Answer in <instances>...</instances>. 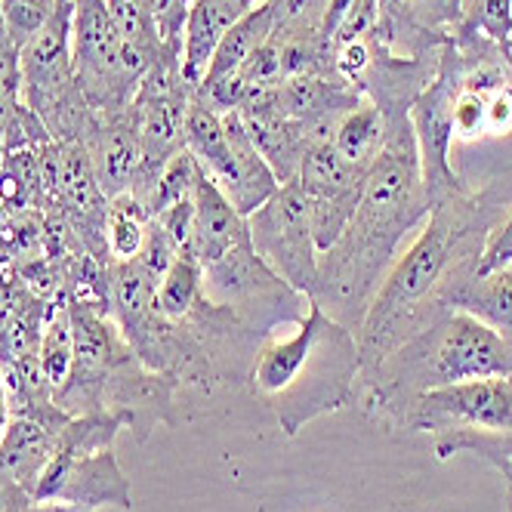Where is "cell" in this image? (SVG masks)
Masks as SVG:
<instances>
[{
    "mask_svg": "<svg viewBox=\"0 0 512 512\" xmlns=\"http://www.w3.org/2000/svg\"><path fill=\"white\" fill-rule=\"evenodd\" d=\"M71 62L81 96L105 115L130 108L152 56L121 38L105 0H71Z\"/></svg>",
    "mask_w": 512,
    "mask_h": 512,
    "instance_id": "6",
    "label": "cell"
},
{
    "mask_svg": "<svg viewBox=\"0 0 512 512\" xmlns=\"http://www.w3.org/2000/svg\"><path fill=\"white\" fill-rule=\"evenodd\" d=\"M22 102L41 118L47 133L59 142H84L96 124V112L78 90L71 62V4L47 19L31 41L19 47Z\"/></svg>",
    "mask_w": 512,
    "mask_h": 512,
    "instance_id": "5",
    "label": "cell"
},
{
    "mask_svg": "<svg viewBox=\"0 0 512 512\" xmlns=\"http://www.w3.org/2000/svg\"><path fill=\"white\" fill-rule=\"evenodd\" d=\"M247 229L260 260L297 294L312 297L318 284V247L312 238L309 195L297 182H284L260 210L250 213Z\"/></svg>",
    "mask_w": 512,
    "mask_h": 512,
    "instance_id": "8",
    "label": "cell"
},
{
    "mask_svg": "<svg viewBox=\"0 0 512 512\" xmlns=\"http://www.w3.org/2000/svg\"><path fill=\"white\" fill-rule=\"evenodd\" d=\"M244 244H253L247 216H241L232 207V201L223 195V189L207 173H201L195 189V223H192L189 253L201 266H210L219 256H226L229 250Z\"/></svg>",
    "mask_w": 512,
    "mask_h": 512,
    "instance_id": "12",
    "label": "cell"
},
{
    "mask_svg": "<svg viewBox=\"0 0 512 512\" xmlns=\"http://www.w3.org/2000/svg\"><path fill=\"white\" fill-rule=\"evenodd\" d=\"M256 4V0H192L182 25V81L195 93L204 84L213 50L223 34Z\"/></svg>",
    "mask_w": 512,
    "mask_h": 512,
    "instance_id": "13",
    "label": "cell"
},
{
    "mask_svg": "<svg viewBox=\"0 0 512 512\" xmlns=\"http://www.w3.org/2000/svg\"><path fill=\"white\" fill-rule=\"evenodd\" d=\"M386 145V115L383 108L364 102L340 118L334 133V149L355 167L371 170Z\"/></svg>",
    "mask_w": 512,
    "mask_h": 512,
    "instance_id": "17",
    "label": "cell"
},
{
    "mask_svg": "<svg viewBox=\"0 0 512 512\" xmlns=\"http://www.w3.org/2000/svg\"><path fill=\"white\" fill-rule=\"evenodd\" d=\"M334 65H337V71L349 84L361 81L364 71L371 68V47H368V41H349V44L337 47Z\"/></svg>",
    "mask_w": 512,
    "mask_h": 512,
    "instance_id": "26",
    "label": "cell"
},
{
    "mask_svg": "<svg viewBox=\"0 0 512 512\" xmlns=\"http://www.w3.org/2000/svg\"><path fill=\"white\" fill-rule=\"evenodd\" d=\"M497 213H506V207L469 201L466 192L429 210L426 226L405 253L395 256L355 331L361 380L371 377L401 343L448 312L438 297L460 272L475 269Z\"/></svg>",
    "mask_w": 512,
    "mask_h": 512,
    "instance_id": "2",
    "label": "cell"
},
{
    "mask_svg": "<svg viewBox=\"0 0 512 512\" xmlns=\"http://www.w3.org/2000/svg\"><path fill=\"white\" fill-rule=\"evenodd\" d=\"M457 71H451V59L445 62L442 75H438L414 102V142H417V158H420V173H423V189L429 210L442 204L454 195H463V182L457 179L451 167V145H454V99L460 90Z\"/></svg>",
    "mask_w": 512,
    "mask_h": 512,
    "instance_id": "9",
    "label": "cell"
},
{
    "mask_svg": "<svg viewBox=\"0 0 512 512\" xmlns=\"http://www.w3.org/2000/svg\"><path fill=\"white\" fill-rule=\"evenodd\" d=\"M10 420H13V405H10V392H7V383H4V371H0V438H4Z\"/></svg>",
    "mask_w": 512,
    "mask_h": 512,
    "instance_id": "28",
    "label": "cell"
},
{
    "mask_svg": "<svg viewBox=\"0 0 512 512\" xmlns=\"http://www.w3.org/2000/svg\"><path fill=\"white\" fill-rule=\"evenodd\" d=\"M512 133V90L497 87L488 96V112H485V136H506Z\"/></svg>",
    "mask_w": 512,
    "mask_h": 512,
    "instance_id": "27",
    "label": "cell"
},
{
    "mask_svg": "<svg viewBox=\"0 0 512 512\" xmlns=\"http://www.w3.org/2000/svg\"><path fill=\"white\" fill-rule=\"evenodd\" d=\"M201 164L195 161V155L189 149H179L161 170L155 189L145 201V210L152 216L164 213L167 207L173 204H182V201H192L195 198V189H198V179H201Z\"/></svg>",
    "mask_w": 512,
    "mask_h": 512,
    "instance_id": "21",
    "label": "cell"
},
{
    "mask_svg": "<svg viewBox=\"0 0 512 512\" xmlns=\"http://www.w3.org/2000/svg\"><path fill=\"white\" fill-rule=\"evenodd\" d=\"M488 377H512V343L475 315L448 309L364 377V408L392 423L420 392Z\"/></svg>",
    "mask_w": 512,
    "mask_h": 512,
    "instance_id": "4",
    "label": "cell"
},
{
    "mask_svg": "<svg viewBox=\"0 0 512 512\" xmlns=\"http://www.w3.org/2000/svg\"><path fill=\"white\" fill-rule=\"evenodd\" d=\"M204 297V272L201 263L189 250H182L176 256V263L167 269V275L158 284V294H155V309L170 318L179 321L186 318Z\"/></svg>",
    "mask_w": 512,
    "mask_h": 512,
    "instance_id": "19",
    "label": "cell"
},
{
    "mask_svg": "<svg viewBox=\"0 0 512 512\" xmlns=\"http://www.w3.org/2000/svg\"><path fill=\"white\" fill-rule=\"evenodd\" d=\"M429 216L417 142L408 118L386 121V145L364 176L358 207L331 250L318 256L312 303L346 327L368 312L405 235Z\"/></svg>",
    "mask_w": 512,
    "mask_h": 512,
    "instance_id": "1",
    "label": "cell"
},
{
    "mask_svg": "<svg viewBox=\"0 0 512 512\" xmlns=\"http://www.w3.org/2000/svg\"><path fill=\"white\" fill-rule=\"evenodd\" d=\"M361 380L355 331L309 300L294 331L272 327L256 349L250 383L266 398L284 435H297L306 423L340 411Z\"/></svg>",
    "mask_w": 512,
    "mask_h": 512,
    "instance_id": "3",
    "label": "cell"
},
{
    "mask_svg": "<svg viewBox=\"0 0 512 512\" xmlns=\"http://www.w3.org/2000/svg\"><path fill=\"white\" fill-rule=\"evenodd\" d=\"M84 145L90 152L99 189L105 192V198L112 201L130 192L142 164V145L130 108H124V112H105V115L96 112V124L87 133Z\"/></svg>",
    "mask_w": 512,
    "mask_h": 512,
    "instance_id": "11",
    "label": "cell"
},
{
    "mask_svg": "<svg viewBox=\"0 0 512 512\" xmlns=\"http://www.w3.org/2000/svg\"><path fill=\"white\" fill-rule=\"evenodd\" d=\"M152 213L142 207L130 192L108 201V219H105V241H108V256L118 263H127L139 253L145 232H149Z\"/></svg>",
    "mask_w": 512,
    "mask_h": 512,
    "instance_id": "20",
    "label": "cell"
},
{
    "mask_svg": "<svg viewBox=\"0 0 512 512\" xmlns=\"http://www.w3.org/2000/svg\"><path fill=\"white\" fill-rule=\"evenodd\" d=\"M275 34V4L272 0H263V4H253L226 34L219 47L213 50V59H210V68L204 75V84L201 87H210L223 78H232L238 71L250 62V56L260 50L263 44L272 41ZM198 87V90H201Z\"/></svg>",
    "mask_w": 512,
    "mask_h": 512,
    "instance_id": "16",
    "label": "cell"
},
{
    "mask_svg": "<svg viewBox=\"0 0 512 512\" xmlns=\"http://www.w3.org/2000/svg\"><path fill=\"white\" fill-rule=\"evenodd\" d=\"M389 426L429 432L435 438L463 432L506 435L512 432V377L466 380L420 392L392 417Z\"/></svg>",
    "mask_w": 512,
    "mask_h": 512,
    "instance_id": "7",
    "label": "cell"
},
{
    "mask_svg": "<svg viewBox=\"0 0 512 512\" xmlns=\"http://www.w3.org/2000/svg\"><path fill=\"white\" fill-rule=\"evenodd\" d=\"M38 361L44 380L50 383L53 395L68 383L71 368H75V331H71V312L68 303L59 300L41 331V346H38Z\"/></svg>",
    "mask_w": 512,
    "mask_h": 512,
    "instance_id": "18",
    "label": "cell"
},
{
    "mask_svg": "<svg viewBox=\"0 0 512 512\" xmlns=\"http://www.w3.org/2000/svg\"><path fill=\"white\" fill-rule=\"evenodd\" d=\"M438 303L475 315L512 343V266L491 275H475V269H466L445 284Z\"/></svg>",
    "mask_w": 512,
    "mask_h": 512,
    "instance_id": "14",
    "label": "cell"
},
{
    "mask_svg": "<svg viewBox=\"0 0 512 512\" xmlns=\"http://www.w3.org/2000/svg\"><path fill=\"white\" fill-rule=\"evenodd\" d=\"M512 266V210L500 213V219L485 235V244L475 260V275H491Z\"/></svg>",
    "mask_w": 512,
    "mask_h": 512,
    "instance_id": "25",
    "label": "cell"
},
{
    "mask_svg": "<svg viewBox=\"0 0 512 512\" xmlns=\"http://www.w3.org/2000/svg\"><path fill=\"white\" fill-rule=\"evenodd\" d=\"M105 4H108V13H112L118 31H121V38L130 47L142 50L152 59L164 50L152 0H105Z\"/></svg>",
    "mask_w": 512,
    "mask_h": 512,
    "instance_id": "22",
    "label": "cell"
},
{
    "mask_svg": "<svg viewBox=\"0 0 512 512\" xmlns=\"http://www.w3.org/2000/svg\"><path fill=\"white\" fill-rule=\"evenodd\" d=\"M34 506H71V509H96V506H121L133 509V491L115 451L99 454H68L56 451L47 463L38 488L31 494Z\"/></svg>",
    "mask_w": 512,
    "mask_h": 512,
    "instance_id": "10",
    "label": "cell"
},
{
    "mask_svg": "<svg viewBox=\"0 0 512 512\" xmlns=\"http://www.w3.org/2000/svg\"><path fill=\"white\" fill-rule=\"evenodd\" d=\"M22 108V71H19V44L10 38L0 19V149H4V133L16 112Z\"/></svg>",
    "mask_w": 512,
    "mask_h": 512,
    "instance_id": "23",
    "label": "cell"
},
{
    "mask_svg": "<svg viewBox=\"0 0 512 512\" xmlns=\"http://www.w3.org/2000/svg\"><path fill=\"white\" fill-rule=\"evenodd\" d=\"M364 176H368V170L349 164L334 149V142H321L306 149L294 182L309 198L355 213L361 189H364Z\"/></svg>",
    "mask_w": 512,
    "mask_h": 512,
    "instance_id": "15",
    "label": "cell"
},
{
    "mask_svg": "<svg viewBox=\"0 0 512 512\" xmlns=\"http://www.w3.org/2000/svg\"><path fill=\"white\" fill-rule=\"evenodd\" d=\"M59 4L62 0H0V19H4L10 38L22 47L47 25Z\"/></svg>",
    "mask_w": 512,
    "mask_h": 512,
    "instance_id": "24",
    "label": "cell"
}]
</instances>
